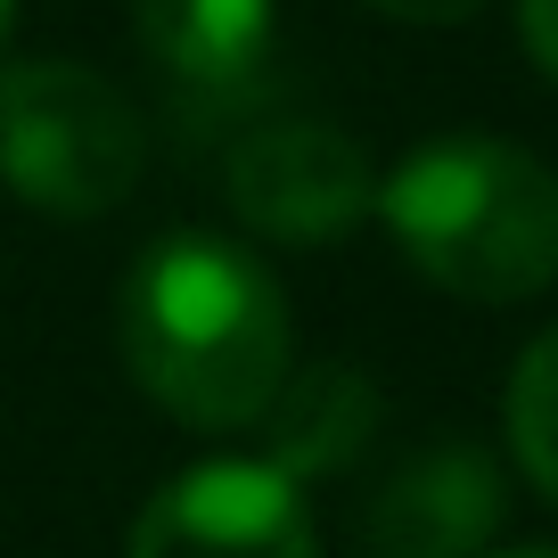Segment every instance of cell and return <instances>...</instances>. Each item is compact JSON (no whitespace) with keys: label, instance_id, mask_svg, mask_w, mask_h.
<instances>
[{"label":"cell","instance_id":"7a4b0ae2","mask_svg":"<svg viewBox=\"0 0 558 558\" xmlns=\"http://www.w3.org/2000/svg\"><path fill=\"white\" fill-rule=\"evenodd\" d=\"M378 214L411 271L469 304H525L558 279V173L518 140L444 132L386 173Z\"/></svg>","mask_w":558,"mask_h":558},{"label":"cell","instance_id":"277c9868","mask_svg":"<svg viewBox=\"0 0 558 558\" xmlns=\"http://www.w3.org/2000/svg\"><path fill=\"white\" fill-rule=\"evenodd\" d=\"M123 558H320L304 485L271 460H197L132 525Z\"/></svg>","mask_w":558,"mask_h":558},{"label":"cell","instance_id":"ba28073f","mask_svg":"<svg viewBox=\"0 0 558 558\" xmlns=\"http://www.w3.org/2000/svg\"><path fill=\"white\" fill-rule=\"evenodd\" d=\"M255 418H263V460L313 485V476H337L378 436V386L345 362H313L304 378H279V395Z\"/></svg>","mask_w":558,"mask_h":558},{"label":"cell","instance_id":"30bf717a","mask_svg":"<svg viewBox=\"0 0 558 558\" xmlns=\"http://www.w3.org/2000/svg\"><path fill=\"white\" fill-rule=\"evenodd\" d=\"M518 25H525V50H534V66L558 83V0H518Z\"/></svg>","mask_w":558,"mask_h":558},{"label":"cell","instance_id":"6da1fadb","mask_svg":"<svg viewBox=\"0 0 558 558\" xmlns=\"http://www.w3.org/2000/svg\"><path fill=\"white\" fill-rule=\"evenodd\" d=\"M116 337L140 395L181 427H255L288 378V296L230 239L181 230L132 263Z\"/></svg>","mask_w":558,"mask_h":558},{"label":"cell","instance_id":"8992f818","mask_svg":"<svg viewBox=\"0 0 558 558\" xmlns=\"http://www.w3.org/2000/svg\"><path fill=\"white\" fill-rule=\"evenodd\" d=\"M222 190H230V206H239L246 230L288 239V246L345 239V230L378 206L369 157L337 123H263V132H246L239 148H230Z\"/></svg>","mask_w":558,"mask_h":558},{"label":"cell","instance_id":"9c48e42d","mask_svg":"<svg viewBox=\"0 0 558 558\" xmlns=\"http://www.w3.org/2000/svg\"><path fill=\"white\" fill-rule=\"evenodd\" d=\"M509 452L534 476L542 501H558V329H542L518 353V378H509Z\"/></svg>","mask_w":558,"mask_h":558},{"label":"cell","instance_id":"5b68a950","mask_svg":"<svg viewBox=\"0 0 558 558\" xmlns=\"http://www.w3.org/2000/svg\"><path fill=\"white\" fill-rule=\"evenodd\" d=\"M140 50L190 132H222L271 99L279 17L271 0H140Z\"/></svg>","mask_w":558,"mask_h":558},{"label":"cell","instance_id":"4fadbf2b","mask_svg":"<svg viewBox=\"0 0 558 558\" xmlns=\"http://www.w3.org/2000/svg\"><path fill=\"white\" fill-rule=\"evenodd\" d=\"M9 9H17V0H0V41H9Z\"/></svg>","mask_w":558,"mask_h":558},{"label":"cell","instance_id":"3957f363","mask_svg":"<svg viewBox=\"0 0 558 558\" xmlns=\"http://www.w3.org/2000/svg\"><path fill=\"white\" fill-rule=\"evenodd\" d=\"M148 165L140 107L74 58H25L0 74V181L58 222L123 206Z\"/></svg>","mask_w":558,"mask_h":558},{"label":"cell","instance_id":"52a82bcc","mask_svg":"<svg viewBox=\"0 0 558 558\" xmlns=\"http://www.w3.org/2000/svg\"><path fill=\"white\" fill-rule=\"evenodd\" d=\"M509 518V485L493 452L436 444L411 452L362 501V558H476Z\"/></svg>","mask_w":558,"mask_h":558},{"label":"cell","instance_id":"7c38bea8","mask_svg":"<svg viewBox=\"0 0 558 558\" xmlns=\"http://www.w3.org/2000/svg\"><path fill=\"white\" fill-rule=\"evenodd\" d=\"M493 558H558V542H518V550H493Z\"/></svg>","mask_w":558,"mask_h":558},{"label":"cell","instance_id":"8fae6325","mask_svg":"<svg viewBox=\"0 0 558 558\" xmlns=\"http://www.w3.org/2000/svg\"><path fill=\"white\" fill-rule=\"evenodd\" d=\"M369 9H386V17H402V25H460V17H476L485 0H369Z\"/></svg>","mask_w":558,"mask_h":558}]
</instances>
